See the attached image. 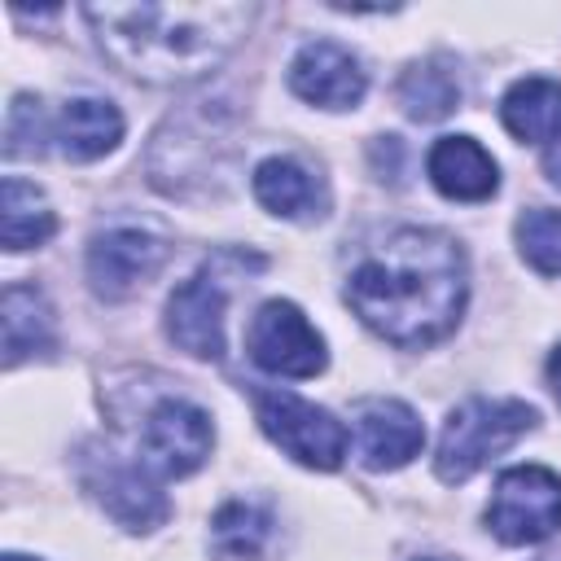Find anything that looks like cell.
Returning a JSON list of instances; mask_svg holds the SVG:
<instances>
[{
  "label": "cell",
  "mask_w": 561,
  "mask_h": 561,
  "mask_svg": "<svg viewBox=\"0 0 561 561\" xmlns=\"http://www.w3.org/2000/svg\"><path fill=\"white\" fill-rule=\"evenodd\" d=\"M53 232H57V215H53L48 197L35 184L9 175L0 184V241H4V250L44 245Z\"/></svg>",
  "instance_id": "19"
},
{
  "label": "cell",
  "mask_w": 561,
  "mask_h": 561,
  "mask_svg": "<svg viewBox=\"0 0 561 561\" xmlns=\"http://www.w3.org/2000/svg\"><path fill=\"white\" fill-rule=\"evenodd\" d=\"M44 140H53V123L44 118L39 96L18 92L4 118V158H35L44 153Z\"/></svg>",
  "instance_id": "22"
},
{
  "label": "cell",
  "mask_w": 561,
  "mask_h": 561,
  "mask_svg": "<svg viewBox=\"0 0 561 561\" xmlns=\"http://www.w3.org/2000/svg\"><path fill=\"white\" fill-rule=\"evenodd\" d=\"M548 561H561V557H548Z\"/></svg>",
  "instance_id": "26"
},
{
  "label": "cell",
  "mask_w": 561,
  "mask_h": 561,
  "mask_svg": "<svg viewBox=\"0 0 561 561\" xmlns=\"http://www.w3.org/2000/svg\"><path fill=\"white\" fill-rule=\"evenodd\" d=\"M53 140L57 153L70 162L105 158L123 140V114L101 96H70L53 118Z\"/></svg>",
  "instance_id": "14"
},
{
  "label": "cell",
  "mask_w": 561,
  "mask_h": 561,
  "mask_svg": "<svg viewBox=\"0 0 561 561\" xmlns=\"http://www.w3.org/2000/svg\"><path fill=\"white\" fill-rule=\"evenodd\" d=\"M465 294V250L438 228H394L368 241L346 272L351 311L403 351L447 337L460 324Z\"/></svg>",
  "instance_id": "1"
},
{
  "label": "cell",
  "mask_w": 561,
  "mask_h": 561,
  "mask_svg": "<svg viewBox=\"0 0 561 561\" xmlns=\"http://www.w3.org/2000/svg\"><path fill=\"white\" fill-rule=\"evenodd\" d=\"M83 486L92 491V500L127 530H153L167 522L171 504L158 491L153 473L140 460H123L114 447H83V465H79Z\"/></svg>",
  "instance_id": "6"
},
{
  "label": "cell",
  "mask_w": 561,
  "mask_h": 561,
  "mask_svg": "<svg viewBox=\"0 0 561 561\" xmlns=\"http://www.w3.org/2000/svg\"><path fill=\"white\" fill-rule=\"evenodd\" d=\"M4 561H31V557H22V552H4Z\"/></svg>",
  "instance_id": "25"
},
{
  "label": "cell",
  "mask_w": 561,
  "mask_h": 561,
  "mask_svg": "<svg viewBox=\"0 0 561 561\" xmlns=\"http://www.w3.org/2000/svg\"><path fill=\"white\" fill-rule=\"evenodd\" d=\"M535 408L522 399H465L460 408H451V416L443 421V438H438V456L434 469L443 482H465L473 478L491 456L508 451L526 430H535Z\"/></svg>",
  "instance_id": "3"
},
{
  "label": "cell",
  "mask_w": 561,
  "mask_h": 561,
  "mask_svg": "<svg viewBox=\"0 0 561 561\" xmlns=\"http://www.w3.org/2000/svg\"><path fill=\"white\" fill-rule=\"evenodd\" d=\"M245 351L263 373H276V377H316L329 364L324 337L289 298H272L254 311L245 329Z\"/></svg>",
  "instance_id": "7"
},
{
  "label": "cell",
  "mask_w": 561,
  "mask_h": 561,
  "mask_svg": "<svg viewBox=\"0 0 561 561\" xmlns=\"http://www.w3.org/2000/svg\"><path fill=\"white\" fill-rule=\"evenodd\" d=\"M399 105L408 110V118H421V123H438L447 118L456 105H460V75H456V61L434 53L416 66L403 70L399 79Z\"/></svg>",
  "instance_id": "18"
},
{
  "label": "cell",
  "mask_w": 561,
  "mask_h": 561,
  "mask_svg": "<svg viewBox=\"0 0 561 561\" xmlns=\"http://www.w3.org/2000/svg\"><path fill=\"white\" fill-rule=\"evenodd\" d=\"M210 443H215V425L197 403L162 399L158 408L145 412L136 460L158 478H184L202 469V460L210 456Z\"/></svg>",
  "instance_id": "8"
},
{
  "label": "cell",
  "mask_w": 561,
  "mask_h": 561,
  "mask_svg": "<svg viewBox=\"0 0 561 561\" xmlns=\"http://www.w3.org/2000/svg\"><path fill=\"white\" fill-rule=\"evenodd\" d=\"M272 513L250 500H232L210 517V552L219 561H259L272 543Z\"/></svg>",
  "instance_id": "20"
},
{
  "label": "cell",
  "mask_w": 561,
  "mask_h": 561,
  "mask_svg": "<svg viewBox=\"0 0 561 561\" xmlns=\"http://www.w3.org/2000/svg\"><path fill=\"white\" fill-rule=\"evenodd\" d=\"M254 197H259V206L263 210H272V215H280V219H302V224H311V219H320L324 210H329V193H324V184L302 167V162H294V158H263L259 167H254Z\"/></svg>",
  "instance_id": "15"
},
{
  "label": "cell",
  "mask_w": 561,
  "mask_h": 561,
  "mask_svg": "<svg viewBox=\"0 0 561 561\" xmlns=\"http://www.w3.org/2000/svg\"><path fill=\"white\" fill-rule=\"evenodd\" d=\"M254 416H259L263 434L307 469H337L346 456V443H351L346 425L333 412H324L289 390H259Z\"/></svg>",
  "instance_id": "4"
},
{
  "label": "cell",
  "mask_w": 561,
  "mask_h": 561,
  "mask_svg": "<svg viewBox=\"0 0 561 561\" xmlns=\"http://www.w3.org/2000/svg\"><path fill=\"white\" fill-rule=\"evenodd\" d=\"M0 324H4V364H22L26 355H48L57 346L53 307L35 285H9L0 298Z\"/></svg>",
  "instance_id": "16"
},
{
  "label": "cell",
  "mask_w": 561,
  "mask_h": 561,
  "mask_svg": "<svg viewBox=\"0 0 561 561\" xmlns=\"http://www.w3.org/2000/svg\"><path fill=\"white\" fill-rule=\"evenodd\" d=\"M548 386H552V394L561 399V346L548 355Z\"/></svg>",
  "instance_id": "24"
},
{
  "label": "cell",
  "mask_w": 561,
  "mask_h": 561,
  "mask_svg": "<svg viewBox=\"0 0 561 561\" xmlns=\"http://www.w3.org/2000/svg\"><path fill=\"white\" fill-rule=\"evenodd\" d=\"M500 118L526 145L557 140L561 136V83L557 79H543V75L517 79L504 92V101H500Z\"/></svg>",
  "instance_id": "17"
},
{
  "label": "cell",
  "mask_w": 561,
  "mask_h": 561,
  "mask_svg": "<svg viewBox=\"0 0 561 561\" xmlns=\"http://www.w3.org/2000/svg\"><path fill=\"white\" fill-rule=\"evenodd\" d=\"M289 88L320 110H351V105H359L368 75L351 48H342L333 39H311L289 61Z\"/></svg>",
  "instance_id": "11"
},
{
  "label": "cell",
  "mask_w": 561,
  "mask_h": 561,
  "mask_svg": "<svg viewBox=\"0 0 561 561\" xmlns=\"http://www.w3.org/2000/svg\"><path fill=\"white\" fill-rule=\"evenodd\" d=\"M517 250L522 259L543 272V276H561V210L552 206H530L517 219Z\"/></svg>",
  "instance_id": "21"
},
{
  "label": "cell",
  "mask_w": 561,
  "mask_h": 561,
  "mask_svg": "<svg viewBox=\"0 0 561 561\" xmlns=\"http://www.w3.org/2000/svg\"><path fill=\"white\" fill-rule=\"evenodd\" d=\"M101 53L131 79L180 88L219 70L254 26L259 9L237 0H180V4H88L83 9Z\"/></svg>",
  "instance_id": "2"
},
{
  "label": "cell",
  "mask_w": 561,
  "mask_h": 561,
  "mask_svg": "<svg viewBox=\"0 0 561 561\" xmlns=\"http://www.w3.org/2000/svg\"><path fill=\"white\" fill-rule=\"evenodd\" d=\"M425 447L421 416L399 399H368L355 412V451L364 469H403Z\"/></svg>",
  "instance_id": "12"
},
{
  "label": "cell",
  "mask_w": 561,
  "mask_h": 561,
  "mask_svg": "<svg viewBox=\"0 0 561 561\" xmlns=\"http://www.w3.org/2000/svg\"><path fill=\"white\" fill-rule=\"evenodd\" d=\"M167 263V241L149 228L136 224H118L92 237L88 245V285L96 298L105 302H123L131 298L145 280L158 276V267Z\"/></svg>",
  "instance_id": "9"
},
{
  "label": "cell",
  "mask_w": 561,
  "mask_h": 561,
  "mask_svg": "<svg viewBox=\"0 0 561 561\" xmlns=\"http://www.w3.org/2000/svg\"><path fill=\"white\" fill-rule=\"evenodd\" d=\"M543 171H548L552 184H561V136L548 145V153H543Z\"/></svg>",
  "instance_id": "23"
},
{
  "label": "cell",
  "mask_w": 561,
  "mask_h": 561,
  "mask_svg": "<svg viewBox=\"0 0 561 561\" xmlns=\"http://www.w3.org/2000/svg\"><path fill=\"white\" fill-rule=\"evenodd\" d=\"M486 526L495 539L513 548L557 535L561 530V478L543 465H517L500 473L491 504H486Z\"/></svg>",
  "instance_id": "5"
},
{
  "label": "cell",
  "mask_w": 561,
  "mask_h": 561,
  "mask_svg": "<svg viewBox=\"0 0 561 561\" xmlns=\"http://www.w3.org/2000/svg\"><path fill=\"white\" fill-rule=\"evenodd\" d=\"M224 307H228V294L210 267L188 276L167 298V337L193 359H219L224 355Z\"/></svg>",
  "instance_id": "10"
},
{
  "label": "cell",
  "mask_w": 561,
  "mask_h": 561,
  "mask_svg": "<svg viewBox=\"0 0 561 561\" xmlns=\"http://www.w3.org/2000/svg\"><path fill=\"white\" fill-rule=\"evenodd\" d=\"M425 171H430L434 188L451 202H482L500 188V167L473 136L434 140V149L425 158Z\"/></svg>",
  "instance_id": "13"
}]
</instances>
